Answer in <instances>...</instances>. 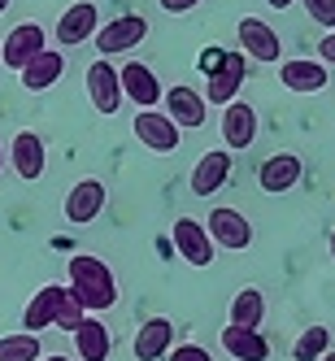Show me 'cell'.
I'll return each instance as SVG.
<instances>
[{
  "mask_svg": "<svg viewBox=\"0 0 335 361\" xmlns=\"http://www.w3.org/2000/svg\"><path fill=\"white\" fill-rule=\"evenodd\" d=\"M70 296L87 314H100V309L118 305V283H114V270L105 266V257H92V252L70 257Z\"/></svg>",
  "mask_w": 335,
  "mask_h": 361,
  "instance_id": "1",
  "label": "cell"
},
{
  "mask_svg": "<svg viewBox=\"0 0 335 361\" xmlns=\"http://www.w3.org/2000/svg\"><path fill=\"white\" fill-rule=\"evenodd\" d=\"M144 35H148V18L144 13H122V18L105 22V27L92 35V44L100 48V57H114V53H131V48H140Z\"/></svg>",
  "mask_w": 335,
  "mask_h": 361,
  "instance_id": "2",
  "label": "cell"
},
{
  "mask_svg": "<svg viewBox=\"0 0 335 361\" xmlns=\"http://www.w3.org/2000/svg\"><path fill=\"white\" fill-rule=\"evenodd\" d=\"M105 200H109V192H105V183L100 178H83V183H74L70 192H66V222L70 226H87V222H96L100 214H105Z\"/></svg>",
  "mask_w": 335,
  "mask_h": 361,
  "instance_id": "3",
  "label": "cell"
},
{
  "mask_svg": "<svg viewBox=\"0 0 335 361\" xmlns=\"http://www.w3.org/2000/svg\"><path fill=\"white\" fill-rule=\"evenodd\" d=\"M87 96H92V105H96V114H118V105H122V79H118V70L109 66V57H96L92 66H87Z\"/></svg>",
  "mask_w": 335,
  "mask_h": 361,
  "instance_id": "4",
  "label": "cell"
},
{
  "mask_svg": "<svg viewBox=\"0 0 335 361\" xmlns=\"http://www.w3.org/2000/svg\"><path fill=\"white\" fill-rule=\"evenodd\" d=\"M166 118L178 126V131H196V126H205V118H209V105H205V96L196 87H170L166 96Z\"/></svg>",
  "mask_w": 335,
  "mask_h": 361,
  "instance_id": "5",
  "label": "cell"
},
{
  "mask_svg": "<svg viewBox=\"0 0 335 361\" xmlns=\"http://www.w3.org/2000/svg\"><path fill=\"white\" fill-rule=\"evenodd\" d=\"M96 31H100V9L92 5V0H79V5H70V9L57 18V44H61V48L87 44Z\"/></svg>",
  "mask_w": 335,
  "mask_h": 361,
  "instance_id": "6",
  "label": "cell"
},
{
  "mask_svg": "<svg viewBox=\"0 0 335 361\" xmlns=\"http://www.w3.org/2000/svg\"><path fill=\"white\" fill-rule=\"evenodd\" d=\"M209 240L222 244V248H248L252 244V222L240 214V209H226V204H218V209H209Z\"/></svg>",
  "mask_w": 335,
  "mask_h": 361,
  "instance_id": "7",
  "label": "cell"
},
{
  "mask_svg": "<svg viewBox=\"0 0 335 361\" xmlns=\"http://www.w3.org/2000/svg\"><path fill=\"white\" fill-rule=\"evenodd\" d=\"M300 174H305V161L296 152H274V157H266L262 170H257V183H262V192H270V196H283V192H292L300 183Z\"/></svg>",
  "mask_w": 335,
  "mask_h": 361,
  "instance_id": "8",
  "label": "cell"
},
{
  "mask_svg": "<svg viewBox=\"0 0 335 361\" xmlns=\"http://www.w3.org/2000/svg\"><path fill=\"white\" fill-rule=\"evenodd\" d=\"M135 140L148 152H178V126L162 109H140L135 114Z\"/></svg>",
  "mask_w": 335,
  "mask_h": 361,
  "instance_id": "9",
  "label": "cell"
},
{
  "mask_svg": "<svg viewBox=\"0 0 335 361\" xmlns=\"http://www.w3.org/2000/svg\"><path fill=\"white\" fill-rule=\"evenodd\" d=\"M252 140H257V109L248 105V100H231V105H222V144L231 152H244Z\"/></svg>",
  "mask_w": 335,
  "mask_h": 361,
  "instance_id": "10",
  "label": "cell"
},
{
  "mask_svg": "<svg viewBox=\"0 0 335 361\" xmlns=\"http://www.w3.org/2000/svg\"><path fill=\"white\" fill-rule=\"evenodd\" d=\"M174 248L188 266H209L214 262V240H209V231H205V222H196V218L174 222Z\"/></svg>",
  "mask_w": 335,
  "mask_h": 361,
  "instance_id": "11",
  "label": "cell"
},
{
  "mask_svg": "<svg viewBox=\"0 0 335 361\" xmlns=\"http://www.w3.org/2000/svg\"><path fill=\"white\" fill-rule=\"evenodd\" d=\"M236 35H240L244 57H252V61H279V57H283L279 31L270 27V22H262V18H244Z\"/></svg>",
  "mask_w": 335,
  "mask_h": 361,
  "instance_id": "12",
  "label": "cell"
},
{
  "mask_svg": "<svg viewBox=\"0 0 335 361\" xmlns=\"http://www.w3.org/2000/svg\"><path fill=\"white\" fill-rule=\"evenodd\" d=\"M118 79H122V96H131L140 109H157V100L166 96V87L157 83V74H152L144 61H126L118 70Z\"/></svg>",
  "mask_w": 335,
  "mask_h": 361,
  "instance_id": "13",
  "label": "cell"
},
{
  "mask_svg": "<svg viewBox=\"0 0 335 361\" xmlns=\"http://www.w3.org/2000/svg\"><path fill=\"white\" fill-rule=\"evenodd\" d=\"M44 27H35V22H22V27H13L5 35V44H0V61H5L9 70H22L35 53H44Z\"/></svg>",
  "mask_w": 335,
  "mask_h": 361,
  "instance_id": "14",
  "label": "cell"
},
{
  "mask_svg": "<svg viewBox=\"0 0 335 361\" xmlns=\"http://www.w3.org/2000/svg\"><path fill=\"white\" fill-rule=\"evenodd\" d=\"M170 348H174V322L170 318H148V322H140L135 340H131L135 361H162Z\"/></svg>",
  "mask_w": 335,
  "mask_h": 361,
  "instance_id": "15",
  "label": "cell"
},
{
  "mask_svg": "<svg viewBox=\"0 0 335 361\" xmlns=\"http://www.w3.org/2000/svg\"><path fill=\"white\" fill-rule=\"evenodd\" d=\"M66 300H70V288H61V283H48V288H39L35 300L27 305V314H22V326H27L31 335H39L44 326H57V314H61Z\"/></svg>",
  "mask_w": 335,
  "mask_h": 361,
  "instance_id": "16",
  "label": "cell"
},
{
  "mask_svg": "<svg viewBox=\"0 0 335 361\" xmlns=\"http://www.w3.org/2000/svg\"><path fill=\"white\" fill-rule=\"evenodd\" d=\"M279 83L288 87V92L309 96V92H322L331 79H327V66L322 61H314V57H292V61L279 66Z\"/></svg>",
  "mask_w": 335,
  "mask_h": 361,
  "instance_id": "17",
  "label": "cell"
},
{
  "mask_svg": "<svg viewBox=\"0 0 335 361\" xmlns=\"http://www.w3.org/2000/svg\"><path fill=\"white\" fill-rule=\"evenodd\" d=\"M240 87H244V53H222V61L209 70V100L231 105Z\"/></svg>",
  "mask_w": 335,
  "mask_h": 361,
  "instance_id": "18",
  "label": "cell"
},
{
  "mask_svg": "<svg viewBox=\"0 0 335 361\" xmlns=\"http://www.w3.org/2000/svg\"><path fill=\"white\" fill-rule=\"evenodd\" d=\"M74 348H79V361H109L114 335H109V326L100 322V318L87 314L79 326H74Z\"/></svg>",
  "mask_w": 335,
  "mask_h": 361,
  "instance_id": "19",
  "label": "cell"
},
{
  "mask_svg": "<svg viewBox=\"0 0 335 361\" xmlns=\"http://www.w3.org/2000/svg\"><path fill=\"white\" fill-rule=\"evenodd\" d=\"M9 161H13L18 178L35 183V178L44 174V140H39L35 131H18L13 144H9Z\"/></svg>",
  "mask_w": 335,
  "mask_h": 361,
  "instance_id": "20",
  "label": "cell"
},
{
  "mask_svg": "<svg viewBox=\"0 0 335 361\" xmlns=\"http://www.w3.org/2000/svg\"><path fill=\"white\" fill-rule=\"evenodd\" d=\"M61 70H66V57L57 53V48H44V53H35L18 74H22V87H27V92H48L61 79Z\"/></svg>",
  "mask_w": 335,
  "mask_h": 361,
  "instance_id": "21",
  "label": "cell"
},
{
  "mask_svg": "<svg viewBox=\"0 0 335 361\" xmlns=\"http://www.w3.org/2000/svg\"><path fill=\"white\" fill-rule=\"evenodd\" d=\"M226 178H231V152H205L196 161V170H192V192L196 196H214V192L226 188Z\"/></svg>",
  "mask_w": 335,
  "mask_h": 361,
  "instance_id": "22",
  "label": "cell"
},
{
  "mask_svg": "<svg viewBox=\"0 0 335 361\" xmlns=\"http://www.w3.org/2000/svg\"><path fill=\"white\" fill-rule=\"evenodd\" d=\"M222 348L236 361H270V340L248 326H222Z\"/></svg>",
  "mask_w": 335,
  "mask_h": 361,
  "instance_id": "23",
  "label": "cell"
},
{
  "mask_svg": "<svg viewBox=\"0 0 335 361\" xmlns=\"http://www.w3.org/2000/svg\"><path fill=\"white\" fill-rule=\"evenodd\" d=\"M262 318H266V296L257 288H244L231 300V326H248V331H262Z\"/></svg>",
  "mask_w": 335,
  "mask_h": 361,
  "instance_id": "24",
  "label": "cell"
},
{
  "mask_svg": "<svg viewBox=\"0 0 335 361\" xmlns=\"http://www.w3.org/2000/svg\"><path fill=\"white\" fill-rule=\"evenodd\" d=\"M39 335L31 331H18V335H0V361H39Z\"/></svg>",
  "mask_w": 335,
  "mask_h": 361,
  "instance_id": "25",
  "label": "cell"
},
{
  "mask_svg": "<svg viewBox=\"0 0 335 361\" xmlns=\"http://www.w3.org/2000/svg\"><path fill=\"white\" fill-rule=\"evenodd\" d=\"M322 353H331V326H305L300 340L292 344V357L296 361H318Z\"/></svg>",
  "mask_w": 335,
  "mask_h": 361,
  "instance_id": "26",
  "label": "cell"
},
{
  "mask_svg": "<svg viewBox=\"0 0 335 361\" xmlns=\"http://www.w3.org/2000/svg\"><path fill=\"white\" fill-rule=\"evenodd\" d=\"M305 5V13L318 22V27H327V31H335V0H300Z\"/></svg>",
  "mask_w": 335,
  "mask_h": 361,
  "instance_id": "27",
  "label": "cell"
},
{
  "mask_svg": "<svg viewBox=\"0 0 335 361\" xmlns=\"http://www.w3.org/2000/svg\"><path fill=\"white\" fill-rule=\"evenodd\" d=\"M83 318H87V309H83L79 300H74V296H70V300L61 305V314H57V331H74V326H79Z\"/></svg>",
  "mask_w": 335,
  "mask_h": 361,
  "instance_id": "28",
  "label": "cell"
},
{
  "mask_svg": "<svg viewBox=\"0 0 335 361\" xmlns=\"http://www.w3.org/2000/svg\"><path fill=\"white\" fill-rule=\"evenodd\" d=\"M166 357H170V361H214L209 348H200V344H174Z\"/></svg>",
  "mask_w": 335,
  "mask_h": 361,
  "instance_id": "29",
  "label": "cell"
},
{
  "mask_svg": "<svg viewBox=\"0 0 335 361\" xmlns=\"http://www.w3.org/2000/svg\"><path fill=\"white\" fill-rule=\"evenodd\" d=\"M318 61H322V66H335V31L322 35V44H318Z\"/></svg>",
  "mask_w": 335,
  "mask_h": 361,
  "instance_id": "30",
  "label": "cell"
},
{
  "mask_svg": "<svg viewBox=\"0 0 335 361\" xmlns=\"http://www.w3.org/2000/svg\"><path fill=\"white\" fill-rule=\"evenodd\" d=\"M200 5V0H162V9L170 13V18H178V13H192Z\"/></svg>",
  "mask_w": 335,
  "mask_h": 361,
  "instance_id": "31",
  "label": "cell"
},
{
  "mask_svg": "<svg viewBox=\"0 0 335 361\" xmlns=\"http://www.w3.org/2000/svg\"><path fill=\"white\" fill-rule=\"evenodd\" d=\"M266 5H270V9H288V5H292V0H266Z\"/></svg>",
  "mask_w": 335,
  "mask_h": 361,
  "instance_id": "32",
  "label": "cell"
},
{
  "mask_svg": "<svg viewBox=\"0 0 335 361\" xmlns=\"http://www.w3.org/2000/svg\"><path fill=\"white\" fill-rule=\"evenodd\" d=\"M44 361H70V357H57V353H53V357H44Z\"/></svg>",
  "mask_w": 335,
  "mask_h": 361,
  "instance_id": "33",
  "label": "cell"
},
{
  "mask_svg": "<svg viewBox=\"0 0 335 361\" xmlns=\"http://www.w3.org/2000/svg\"><path fill=\"white\" fill-rule=\"evenodd\" d=\"M318 361H335V353H322V357H318Z\"/></svg>",
  "mask_w": 335,
  "mask_h": 361,
  "instance_id": "34",
  "label": "cell"
},
{
  "mask_svg": "<svg viewBox=\"0 0 335 361\" xmlns=\"http://www.w3.org/2000/svg\"><path fill=\"white\" fill-rule=\"evenodd\" d=\"M331 257H335V231H331Z\"/></svg>",
  "mask_w": 335,
  "mask_h": 361,
  "instance_id": "35",
  "label": "cell"
},
{
  "mask_svg": "<svg viewBox=\"0 0 335 361\" xmlns=\"http://www.w3.org/2000/svg\"><path fill=\"white\" fill-rule=\"evenodd\" d=\"M0 170H5V148H0Z\"/></svg>",
  "mask_w": 335,
  "mask_h": 361,
  "instance_id": "36",
  "label": "cell"
},
{
  "mask_svg": "<svg viewBox=\"0 0 335 361\" xmlns=\"http://www.w3.org/2000/svg\"><path fill=\"white\" fill-rule=\"evenodd\" d=\"M5 9H9V0H0V13H5Z\"/></svg>",
  "mask_w": 335,
  "mask_h": 361,
  "instance_id": "37",
  "label": "cell"
}]
</instances>
